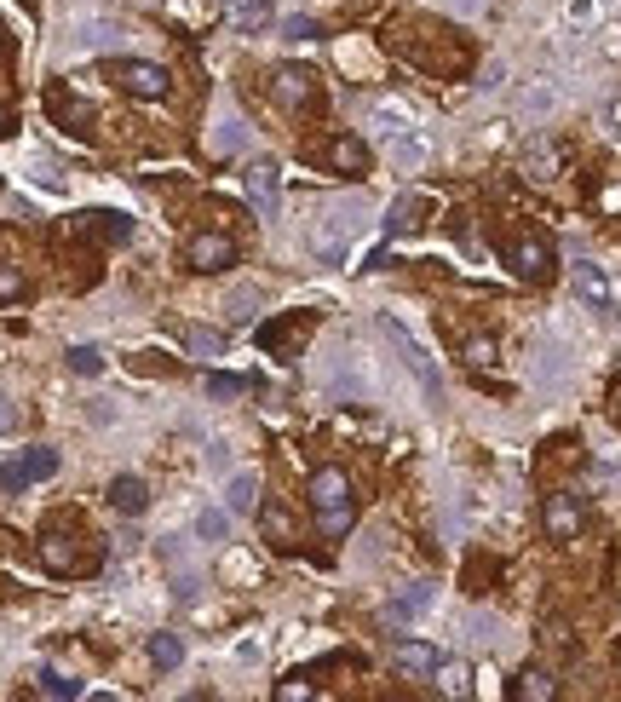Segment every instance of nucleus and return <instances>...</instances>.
<instances>
[{
  "label": "nucleus",
  "mask_w": 621,
  "mask_h": 702,
  "mask_svg": "<svg viewBox=\"0 0 621 702\" xmlns=\"http://www.w3.org/2000/svg\"><path fill=\"white\" fill-rule=\"evenodd\" d=\"M541 524H547L552 541H575L587 530V501L575 490H552L547 501H541Z\"/></svg>",
  "instance_id": "nucleus-1"
},
{
  "label": "nucleus",
  "mask_w": 621,
  "mask_h": 702,
  "mask_svg": "<svg viewBox=\"0 0 621 702\" xmlns=\"http://www.w3.org/2000/svg\"><path fill=\"white\" fill-rule=\"evenodd\" d=\"M115 87L156 104V98L173 93V75L161 70V64H150V58H121V64H115Z\"/></svg>",
  "instance_id": "nucleus-2"
},
{
  "label": "nucleus",
  "mask_w": 621,
  "mask_h": 702,
  "mask_svg": "<svg viewBox=\"0 0 621 702\" xmlns=\"http://www.w3.org/2000/svg\"><path fill=\"white\" fill-rule=\"evenodd\" d=\"M311 513H351V478L345 467H317L311 472Z\"/></svg>",
  "instance_id": "nucleus-3"
},
{
  "label": "nucleus",
  "mask_w": 621,
  "mask_h": 702,
  "mask_svg": "<svg viewBox=\"0 0 621 702\" xmlns=\"http://www.w3.org/2000/svg\"><path fill=\"white\" fill-rule=\"evenodd\" d=\"M506 265L518 271L524 282H547L552 277V248H547V236H518L512 248H506Z\"/></svg>",
  "instance_id": "nucleus-4"
},
{
  "label": "nucleus",
  "mask_w": 621,
  "mask_h": 702,
  "mask_svg": "<svg viewBox=\"0 0 621 702\" xmlns=\"http://www.w3.org/2000/svg\"><path fill=\"white\" fill-rule=\"evenodd\" d=\"M184 259H190V271H225V265H236V242L225 231H196Z\"/></svg>",
  "instance_id": "nucleus-5"
},
{
  "label": "nucleus",
  "mask_w": 621,
  "mask_h": 702,
  "mask_svg": "<svg viewBox=\"0 0 621 702\" xmlns=\"http://www.w3.org/2000/svg\"><path fill=\"white\" fill-rule=\"evenodd\" d=\"M380 334H386L391 346L403 351V363H409L414 375L426 380V392H437V369H432V357H426V346H420V340H414L409 328L397 323V317H380Z\"/></svg>",
  "instance_id": "nucleus-6"
},
{
  "label": "nucleus",
  "mask_w": 621,
  "mask_h": 702,
  "mask_svg": "<svg viewBox=\"0 0 621 702\" xmlns=\"http://www.w3.org/2000/svg\"><path fill=\"white\" fill-rule=\"evenodd\" d=\"M311 93H317V75L305 70V64H282V70L271 75V98L282 104V110H299V104H311Z\"/></svg>",
  "instance_id": "nucleus-7"
},
{
  "label": "nucleus",
  "mask_w": 621,
  "mask_h": 702,
  "mask_svg": "<svg viewBox=\"0 0 621 702\" xmlns=\"http://www.w3.org/2000/svg\"><path fill=\"white\" fill-rule=\"evenodd\" d=\"M35 559H41L52 576H75V570H81V547H75V536H64V530H46V536L35 541Z\"/></svg>",
  "instance_id": "nucleus-8"
},
{
  "label": "nucleus",
  "mask_w": 621,
  "mask_h": 702,
  "mask_svg": "<svg viewBox=\"0 0 621 702\" xmlns=\"http://www.w3.org/2000/svg\"><path fill=\"white\" fill-rule=\"evenodd\" d=\"M248 196H253V208L265 213V219H276V208H282V167L253 162L248 167Z\"/></svg>",
  "instance_id": "nucleus-9"
},
{
  "label": "nucleus",
  "mask_w": 621,
  "mask_h": 702,
  "mask_svg": "<svg viewBox=\"0 0 621 702\" xmlns=\"http://www.w3.org/2000/svg\"><path fill=\"white\" fill-rule=\"evenodd\" d=\"M426 610H432V587L414 582V587H403V593H391L386 599V622L391 628H409V622H420Z\"/></svg>",
  "instance_id": "nucleus-10"
},
{
  "label": "nucleus",
  "mask_w": 621,
  "mask_h": 702,
  "mask_svg": "<svg viewBox=\"0 0 621 702\" xmlns=\"http://www.w3.org/2000/svg\"><path fill=\"white\" fill-rule=\"evenodd\" d=\"M345 236H351V219H345V213H328L305 242H311V254L317 259H345Z\"/></svg>",
  "instance_id": "nucleus-11"
},
{
  "label": "nucleus",
  "mask_w": 621,
  "mask_h": 702,
  "mask_svg": "<svg viewBox=\"0 0 621 702\" xmlns=\"http://www.w3.org/2000/svg\"><path fill=\"white\" fill-rule=\"evenodd\" d=\"M110 507H115V513H127V518H138L144 507H150V484L133 478V472H121V478L110 484Z\"/></svg>",
  "instance_id": "nucleus-12"
},
{
  "label": "nucleus",
  "mask_w": 621,
  "mask_h": 702,
  "mask_svg": "<svg viewBox=\"0 0 621 702\" xmlns=\"http://www.w3.org/2000/svg\"><path fill=\"white\" fill-rule=\"evenodd\" d=\"M426 156H432V144L420 139L414 127L391 139V167H397V173H420V167H426Z\"/></svg>",
  "instance_id": "nucleus-13"
},
{
  "label": "nucleus",
  "mask_w": 621,
  "mask_h": 702,
  "mask_svg": "<svg viewBox=\"0 0 621 702\" xmlns=\"http://www.w3.org/2000/svg\"><path fill=\"white\" fill-rule=\"evenodd\" d=\"M225 507H230V518L259 513V478H253V472H236L225 484Z\"/></svg>",
  "instance_id": "nucleus-14"
},
{
  "label": "nucleus",
  "mask_w": 621,
  "mask_h": 702,
  "mask_svg": "<svg viewBox=\"0 0 621 702\" xmlns=\"http://www.w3.org/2000/svg\"><path fill=\"white\" fill-rule=\"evenodd\" d=\"M512 697L518 702H552L558 697V679H552L547 668H524V674L512 679Z\"/></svg>",
  "instance_id": "nucleus-15"
},
{
  "label": "nucleus",
  "mask_w": 621,
  "mask_h": 702,
  "mask_svg": "<svg viewBox=\"0 0 621 702\" xmlns=\"http://www.w3.org/2000/svg\"><path fill=\"white\" fill-rule=\"evenodd\" d=\"M328 167H334V173H363V167H368V144L351 139V133H340V139L328 144Z\"/></svg>",
  "instance_id": "nucleus-16"
},
{
  "label": "nucleus",
  "mask_w": 621,
  "mask_h": 702,
  "mask_svg": "<svg viewBox=\"0 0 621 702\" xmlns=\"http://www.w3.org/2000/svg\"><path fill=\"white\" fill-rule=\"evenodd\" d=\"M575 294L593 305V311H610V282H604L598 265H575Z\"/></svg>",
  "instance_id": "nucleus-17"
},
{
  "label": "nucleus",
  "mask_w": 621,
  "mask_h": 702,
  "mask_svg": "<svg viewBox=\"0 0 621 702\" xmlns=\"http://www.w3.org/2000/svg\"><path fill=\"white\" fill-rule=\"evenodd\" d=\"M437 662H443V656H437L426 639H403V645H397V668H403V674H437Z\"/></svg>",
  "instance_id": "nucleus-18"
},
{
  "label": "nucleus",
  "mask_w": 621,
  "mask_h": 702,
  "mask_svg": "<svg viewBox=\"0 0 621 702\" xmlns=\"http://www.w3.org/2000/svg\"><path fill=\"white\" fill-rule=\"evenodd\" d=\"M420 213H426V196H397L386 213V236H409L420 225Z\"/></svg>",
  "instance_id": "nucleus-19"
},
{
  "label": "nucleus",
  "mask_w": 621,
  "mask_h": 702,
  "mask_svg": "<svg viewBox=\"0 0 621 702\" xmlns=\"http://www.w3.org/2000/svg\"><path fill=\"white\" fill-rule=\"evenodd\" d=\"M259 536L271 541V547H294L299 530H294V518L282 513V507H265V513H259Z\"/></svg>",
  "instance_id": "nucleus-20"
},
{
  "label": "nucleus",
  "mask_w": 621,
  "mask_h": 702,
  "mask_svg": "<svg viewBox=\"0 0 621 702\" xmlns=\"http://www.w3.org/2000/svg\"><path fill=\"white\" fill-rule=\"evenodd\" d=\"M150 662H156V674H173L184 662V639L179 633H150Z\"/></svg>",
  "instance_id": "nucleus-21"
},
{
  "label": "nucleus",
  "mask_w": 621,
  "mask_h": 702,
  "mask_svg": "<svg viewBox=\"0 0 621 702\" xmlns=\"http://www.w3.org/2000/svg\"><path fill=\"white\" fill-rule=\"evenodd\" d=\"M374 127L397 139V133H409V127H414V116L403 110V104H397V98H380V104H374Z\"/></svg>",
  "instance_id": "nucleus-22"
},
{
  "label": "nucleus",
  "mask_w": 621,
  "mask_h": 702,
  "mask_svg": "<svg viewBox=\"0 0 621 702\" xmlns=\"http://www.w3.org/2000/svg\"><path fill=\"white\" fill-rule=\"evenodd\" d=\"M225 12L242 29H265V24H271V0H225Z\"/></svg>",
  "instance_id": "nucleus-23"
},
{
  "label": "nucleus",
  "mask_w": 621,
  "mask_h": 702,
  "mask_svg": "<svg viewBox=\"0 0 621 702\" xmlns=\"http://www.w3.org/2000/svg\"><path fill=\"white\" fill-rule=\"evenodd\" d=\"M184 351L190 357H225V334L219 328H184Z\"/></svg>",
  "instance_id": "nucleus-24"
},
{
  "label": "nucleus",
  "mask_w": 621,
  "mask_h": 702,
  "mask_svg": "<svg viewBox=\"0 0 621 702\" xmlns=\"http://www.w3.org/2000/svg\"><path fill=\"white\" fill-rule=\"evenodd\" d=\"M23 472H29V484H41V478H52V472H58V449L35 444L29 455H23Z\"/></svg>",
  "instance_id": "nucleus-25"
},
{
  "label": "nucleus",
  "mask_w": 621,
  "mask_h": 702,
  "mask_svg": "<svg viewBox=\"0 0 621 702\" xmlns=\"http://www.w3.org/2000/svg\"><path fill=\"white\" fill-rule=\"evenodd\" d=\"M196 536L202 541H230V507L219 513V507H207L202 518H196Z\"/></svg>",
  "instance_id": "nucleus-26"
},
{
  "label": "nucleus",
  "mask_w": 621,
  "mask_h": 702,
  "mask_svg": "<svg viewBox=\"0 0 621 702\" xmlns=\"http://www.w3.org/2000/svg\"><path fill=\"white\" fill-rule=\"evenodd\" d=\"M69 369H75V375H104V351L98 346H69Z\"/></svg>",
  "instance_id": "nucleus-27"
},
{
  "label": "nucleus",
  "mask_w": 621,
  "mask_h": 702,
  "mask_svg": "<svg viewBox=\"0 0 621 702\" xmlns=\"http://www.w3.org/2000/svg\"><path fill=\"white\" fill-rule=\"evenodd\" d=\"M81 41H92V47H121V24L92 18V24H81Z\"/></svg>",
  "instance_id": "nucleus-28"
},
{
  "label": "nucleus",
  "mask_w": 621,
  "mask_h": 702,
  "mask_svg": "<svg viewBox=\"0 0 621 702\" xmlns=\"http://www.w3.org/2000/svg\"><path fill=\"white\" fill-rule=\"evenodd\" d=\"M23 300V265H12V259H0V305Z\"/></svg>",
  "instance_id": "nucleus-29"
},
{
  "label": "nucleus",
  "mask_w": 621,
  "mask_h": 702,
  "mask_svg": "<svg viewBox=\"0 0 621 702\" xmlns=\"http://www.w3.org/2000/svg\"><path fill=\"white\" fill-rule=\"evenodd\" d=\"M41 691L46 697H81V679L58 674V668H41Z\"/></svg>",
  "instance_id": "nucleus-30"
},
{
  "label": "nucleus",
  "mask_w": 621,
  "mask_h": 702,
  "mask_svg": "<svg viewBox=\"0 0 621 702\" xmlns=\"http://www.w3.org/2000/svg\"><path fill=\"white\" fill-rule=\"evenodd\" d=\"M253 305H259V288H236V294H230V323H253Z\"/></svg>",
  "instance_id": "nucleus-31"
},
{
  "label": "nucleus",
  "mask_w": 621,
  "mask_h": 702,
  "mask_svg": "<svg viewBox=\"0 0 621 702\" xmlns=\"http://www.w3.org/2000/svg\"><path fill=\"white\" fill-rule=\"evenodd\" d=\"M207 392H213V398H242V392H248V380H242V375H219V369H213V375H207Z\"/></svg>",
  "instance_id": "nucleus-32"
},
{
  "label": "nucleus",
  "mask_w": 621,
  "mask_h": 702,
  "mask_svg": "<svg viewBox=\"0 0 621 702\" xmlns=\"http://www.w3.org/2000/svg\"><path fill=\"white\" fill-rule=\"evenodd\" d=\"M466 363H472V369H489V363H495V340H489V334H472V340H466Z\"/></svg>",
  "instance_id": "nucleus-33"
},
{
  "label": "nucleus",
  "mask_w": 621,
  "mask_h": 702,
  "mask_svg": "<svg viewBox=\"0 0 621 702\" xmlns=\"http://www.w3.org/2000/svg\"><path fill=\"white\" fill-rule=\"evenodd\" d=\"M437 691L460 697V691H466V668H460V662H437Z\"/></svg>",
  "instance_id": "nucleus-34"
},
{
  "label": "nucleus",
  "mask_w": 621,
  "mask_h": 702,
  "mask_svg": "<svg viewBox=\"0 0 621 702\" xmlns=\"http://www.w3.org/2000/svg\"><path fill=\"white\" fill-rule=\"evenodd\" d=\"M58 121H64L69 133H87V121H92V110H87V104H58Z\"/></svg>",
  "instance_id": "nucleus-35"
},
{
  "label": "nucleus",
  "mask_w": 621,
  "mask_h": 702,
  "mask_svg": "<svg viewBox=\"0 0 621 702\" xmlns=\"http://www.w3.org/2000/svg\"><path fill=\"white\" fill-rule=\"evenodd\" d=\"M351 524H357V513H322L317 518L322 536H351Z\"/></svg>",
  "instance_id": "nucleus-36"
},
{
  "label": "nucleus",
  "mask_w": 621,
  "mask_h": 702,
  "mask_svg": "<svg viewBox=\"0 0 621 702\" xmlns=\"http://www.w3.org/2000/svg\"><path fill=\"white\" fill-rule=\"evenodd\" d=\"M236 144H242V121H236V116H225V133H213V150H219V156H230Z\"/></svg>",
  "instance_id": "nucleus-37"
},
{
  "label": "nucleus",
  "mask_w": 621,
  "mask_h": 702,
  "mask_svg": "<svg viewBox=\"0 0 621 702\" xmlns=\"http://www.w3.org/2000/svg\"><path fill=\"white\" fill-rule=\"evenodd\" d=\"M23 484H29V472H23V461H6V467H0V490H6V495H18Z\"/></svg>",
  "instance_id": "nucleus-38"
},
{
  "label": "nucleus",
  "mask_w": 621,
  "mask_h": 702,
  "mask_svg": "<svg viewBox=\"0 0 621 702\" xmlns=\"http://www.w3.org/2000/svg\"><path fill=\"white\" fill-rule=\"evenodd\" d=\"M98 219H104V231H110L115 242H127V236H133V219H121V213H98Z\"/></svg>",
  "instance_id": "nucleus-39"
},
{
  "label": "nucleus",
  "mask_w": 621,
  "mask_h": 702,
  "mask_svg": "<svg viewBox=\"0 0 621 702\" xmlns=\"http://www.w3.org/2000/svg\"><path fill=\"white\" fill-rule=\"evenodd\" d=\"M282 35H288V41H311L317 29H311V18H288V24H282Z\"/></svg>",
  "instance_id": "nucleus-40"
},
{
  "label": "nucleus",
  "mask_w": 621,
  "mask_h": 702,
  "mask_svg": "<svg viewBox=\"0 0 621 702\" xmlns=\"http://www.w3.org/2000/svg\"><path fill=\"white\" fill-rule=\"evenodd\" d=\"M276 697H282V702H305V697H311V685H299V679H288V685H276Z\"/></svg>",
  "instance_id": "nucleus-41"
},
{
  "label": "nucleus",
  "mask_w": 621,
  "mask_h": 702,
  "mask_svg": "<svg viewBox=\"0 0 621 702\" xmlns=\"http://www.w3.org/2000/svg\"><path fill=\"white\" fill-rule=\"evenodd\" d=\"M0 432H18V409H12V398H0Z\"/></svg>",
  "instance_id": "nucleus-42"
},
{
  "label": "nucleus",
  "mask_w": 621,
  "mask_h": 702,
  "mask_svg": "<svg viewBox=\"0 0 621 702\" xmlns=\"http://www.w3.org/2000/svg\"><path fill=\"white\" fill-rule=\"evenodd\" d=\"M449 6H455V12H478L483 0H449Z\"/></svg>",
  "instance_id": "nucleus-43"
},
{
  "label": "nucleus",
  "mask_w": 621,
  "mask_h": 702,
  "mask_svg": "<svg viewBox=\"0 0 621 702\" xmlns=\"http://www.w3.org/2000/svg\"><path fill=\"white\" fill-rule=\"evenodd\" d=\"M6 133H12V116H6V110H0V139H6Z\"/></svg>",
  "instance_id": "nucleus-44"
},
{
  "label": "nucleus",
  "mask_w": 621,
  "mask_h": 702,
  "mask_svg": "<svg viewBox=\"0 0 621 702\" xmlns=\"http://www.w3.org/2000/svg\"><path fill=\"white\" fill-rule=\"evenodd\" d=\"M610 121H616V127H621V104H616V110H610Z\"/></svg>",
  "instance_id": "nucleus-45"
},
{
  "label": "nucleus",
  "mask_w": 621,
  "mask_h": 702,
  "mask_svg": "<svg viewBox=\"0 0 621 702\" xmlns=\"http://www.w3.org/2000/svg\"><path fill=\"white\" fill-rule=\"evenodd\" d=\"M616 415H621V386H616Z\"/></svg>",
  "instance_id": "nucleus-46"
}]
</instances>
